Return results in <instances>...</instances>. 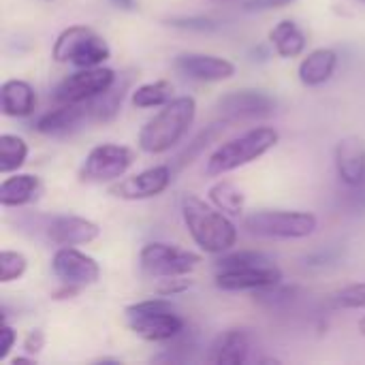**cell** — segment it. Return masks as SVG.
I'll list each match as a JSON object with an SVG mask.
<instances>
[{
  "label": "cell",
  "instance_id": "1",
  "mask_svg": "<svg viewBox=\"0 0 365 365\" xmlns=\"http://www.w3.org/2000/svg\"><path fill=\"white\" fill-rule=\"evenodd\" d=\"M180 214L192 242L207 255H225L237 244V227L229 214L220 212L212 201H203L195 192H184L180 199Z\"/></svg>",
  "mask_w": 365,
  "mask_h": 365
},
{
  "label": "cell",
  "instance_id": "2",
  "mask_svg": "<svg viewBox=\"0 0 365 365\" xmlns=\"http://www.w3.org/2000/svg\"><path fill=\"white\" fill-rule=\"evenodd\" d=\"M197 118L195 96H173L167 105L158 109L139 130L137 145L145 154H165L175 148L188 133Z\"/></svg>",
  "mask_w": 365,
  "mask_h": 365
},
{
  "label": "cell",
  "instance_id": "3",
  "mask_svg": "<svg viewBox=\"0 0 365 365\" xmlns=\"http://www.w3.org/2000/svg\"><path fill=\"white\" fill-rule=\"evenodd\" d=\"M280 141V133L274 126H257L246 130L244 135L229 139L220 143L205 160V175L207 178H220L231 171H237L261 156H265L269 150H274Z\"/></svg>",
  "mask_w": 365,
  "mask_h": 365
},
{
  "label": "cell",
  "instance_id": "4",
  "mask_svg": "<svg viewBox=\"0 0 365 365\" xmlns=\"http://www.w3.org/2000/svg\"><path fill=\"white\" fill-rule=\"evenodd\" d=\"M126 327L145 342L167 344L186 329V321L180 317L169 297L156 295L152 299L135 302L124 308Z\"/></svg>",
  "mask_w": 365,
  "mask_h": 365
},
{
  "label": "cell",
  "instance_id": "5",
  "mask_svg": "<svg viewBox=\"0 0 365 365\" xmlns=\"http://www.w3.org/2000/svg\"><path fill=\"white\" fill-rule=\"evenodd\" d=\"M51 58L58 64H73L77 68L103 66L111 58V47L94 28L75 24L64 28L51 47Z\"/></svg>",
  "mask_w": 365,
  "mask_h": 365
},
{
  "label": "cell",
  "instance_id": "6",
  "mask_svg": "<svg viewBox=\"0 0 365 365\" xmlns=\"http://www.w3.org/2000/svg\"><path fill=\"white\" fill-rule=\"evenodd\" d=\"M244 229L263 240H306L317 233L319 218L302 210H257L244 216Z\"/></svg>",
  "mask_w": 365,
  "mask_h": 365
},
{
  "label": "cell",
  "instance_id": "7",
  "mask_svg": "<svg viewBox=\"0 0 365 365\" xmlns=\"http://www.w3.org/2000/svg\"><path fill=\"white\" fill-rule=\"evenodd\" d=\"M135 158L137 156L128 145L109 143V141L98 143L86 154V158L79 167V180L86 184L118 182L135 165Z\"/></svg>",
  "mask_w": 365,
  "mask_h": 365
},
{
  "label": "cell",
  "instance_id": "8",
  "mask_svg": "<svg viewBox=\"0 0 365 365\" xmlns=\"http://www.w3.org/2000/svg\"><path fill=\"white\" fill-rule=\"evenodd\" d=\"M201 263V257L192 250H184L165 242H150L139 252V267L150 278L188 276Z\"/></svg>",
  "mask_w": 365,
  "mask_h": 365
},
{
  "label": "cell",
  "instance_id": "9",
  "mask_svg": "<svg viewBox=\"0 0 365 365\" xmlns=\"http://www.w3.org/2000/svg\"><path fill=\"white\" fill-rule=\"evenodd\" d=\"M118 73L109 66H92V68H77L75 73L66 75L53 90V98L58 103H73L83 105L96 98L101 92L113 86Z\"/></svg>",
  "mask_w": 365,
  "mask_h": 365
},
{
  "label": "cell",
  "instance_id": "10",
  "mask_svg": "<svg viewBox=\"0 0 365 365\" xmlns=\"http://www.w3.org/2000/svg\"><path fill=\"white\" fill-rule=\"evenodd\" d=\"M220 115L227 122H246V120H261L276 111V98L257 88H242L222 94L216 103Z\"/></svg>",
  "mask_w": 365,
  "mask_h": 365
},
{
  "label": "cell",
  "instance_id": "11",
  "mask_svg": "<svg viewBox=\"0 0 365 365\" xmlns=\"http://www.w3.org/2000/svg\"><path fill=\"white\" fill-rule=\"evenodd\" d=\"M284 274L276 263L235 267V269H218L216 272V289L225 293H257L272 287L282 284Z\"/></svg>",
  "mask_w": 365,
  "mask_h": 365
},
{
  "label": "cell",
  "instance_id": "12",
  "mask_svg": "<svg viewBox=\"0 0 365 365\" xmlns=\"http://www.w3.org/2000/svg\"><path fill=\"white\" fill-rule=\"evenodd\" d=\"M173 167L171 165H154L128 178H120L109 186V192L124 201H145L163 195L173 182Z\"/></svg>",
  "mask_w": 365,
  "mask_h": 365
},
{
  "label": "cell",
  "instance_id": "13",
  "mask_svg": "<svg viewBox=\"0 0 365 365\" xmlns=\"http://www.w3.org/2000/svg\"><path fill=\"white\" fill-rule=\"evenodd\" d=\"M51 272L62 284H73L79 289L92 287L101 278V265L94 257L73 248L60 246L51 257Z\"/></svg>",
  "mask_w": 365,
  "mask_h": 365
},
{
  "label": "cell",
  "instance_id": "14",
  "mask_svg": "<svg viewBox=\"0 0 365 365\" xmlns=\"http://www.w3.org/2000/svg\"><path fill=\"white\" fill-rule=\"evenodd\" d=\"M173 66L188 79L203 81V83L227 81L237 71L231 60L212 56V53H199V51H184V53L175 56Z\"/></svg>",
  "mask_w": 365,
  "mask_h": 365
},
{
  "label": "cell",
  "instance_id": "15",
  "mask_svg": "<svg viewBox=\"0 0 365 365\" xmlns=\"http://www.w3.org/2000/svg\"><path fill=\"white\" fill-rule=\"evenodd\" d=\"M43 231L56 246H83L101 237V227L94 220L75 214H58L47 218Z\"/></svg>",
  "mask_w": 365,
  "mask_h": 365
},
{
  "label": "cell",
  "instance_id": "16",
  "mask_svg": "<svg viewBox=\"0 0 365 365\" xmlns=\"http://www.w3.org/2000/svg\"><path fill=\"white\" fill-rule=\"evenodd\" d=\"M88 120H90V115H88L86 105L60 103V107L38 115L34 120L32 128L45 137H68L75 130H79Z\"/></svg>",
  "mask_w": 365,
  "mask_h": 365
},
{
  "label": "cell",
  "instance_id": "17",
  "mask_svg": "<svg viewBox=\"0 0 365 365\" xmlns=\"http://www.w3.org/2000/svg\"><path fill=\"white\" fill-rule=\"evenodd\" d=\"M334 165L338 180L344 186H359L365 182V141L361 137L349 135L336 143Z\"/></svg>",
  "mask_w": 365,
  "mask_h": 365
},
{
  "label": "cell",
  "instance_id": "18",
  "mask_svg": "<svg viewBox=\"0 0 365 365\" xmlns=\"http://www.w3.org/2000/svg\"><path fill=\"white\" fill-rule=\"evenodd\" d=\"M133 79L135 75L130 71L126 73H118L115 81L111 88H107L105 92H101L96 98L83 103L88 109V115L92 122H113L118 118V113L122 111V105L128 96V92H133Z\"/></svg>",
  "mask_w": 365,
  "mask_h": 365
},
{
  "label": "cell",
  "instance_id": "19",
  "mask_svg": "<svg viewBox=\"0 0 365 365\" xmlns=\"http://www.w3.org/2000/svg\"><path fill=\"white\" fill-rule=\"evenodd\" d=\"M250 349L252 338L246 329H227L214 338L207 361L218 365H242L248 361Z\"/></svg>",
  "mask_w": 365,
  "mask_h": 365
},
{
  "label": "cell",
  "instance_id": "20",
  "mask_svg": "<svg viewBox=\"0 0 365 365\" xmlns=\"http://www.w3.org/2000/svg\"><path fill=\"white\" fill-rule=\"evenodd\" d=\"M338 51L329 47L312 49L297 66V77L306 88H319L327 83L338 68Z\"/></svg>",
  "mask_w": 365,
  "mask_h": 365
},
{
  "label": "cell",
  "instance_id": "21",
  "mask_svg": "<svg viewBox=\"0 0 365 365\" xmlns=\"http://www.w3.org/2000/svg\"><path fill=\"white\" fill-rule=\"evenodd\" d=\"M36 107V90L24 79H6L0 86V111L6 118H28Z\"/></svg>",
  "mask_w": 365,
  "mask_h": 365
},
{
  "label": "cell",
  "instance_id": "22",
  "mask_svg": "<svg viewBox=\"0 0 365 365\" xmlns=\"http://www.w3.org/2000/svg\"><path fill=\"white\" fill-rule=\"evenodd\" d=\"M41 192V178L34 173H9L0 184L2 207H24Z\"/></svg>",
  "mask_w": 365,
  "mask_h": 365
},
{
  "label": "cell",
  "instance_id": "23",
  "mask_svg": "<svg viewBox=\"0 0 365 365\" xmlns=\"http://www.w3.org/2000/svg\"><path fill=\"white\" fill-rule=\"evenodd\" d=\"M274 51L284 58V60H291V58H299L304 51H306V45H308V36L306 32L293 21V19H280L267 34Z\"/></svg>",
  "mask_w": 365,
  "mask_h": 365
},
{
  "label": "cell",
  "instance_id": "24",
  "mask_svg": "<svg viewBox=\"0 0 365 365\" xmlns=\"http://www.w3.org/2000/svg\"><path fill=\"white\" fill-rule=\"evenodd\" d=\"M231 122H227L225 118L220 120V122H214V124H210V126H205L175 158H173V171H182L184 167H188V165H192L212 143H216L220 137H222V133L227 130V126H229Z\"/></svg>",
  "mask_w": 365,
  "mask_h": 365
},
{
  "label": "cell",
  "instance_id": "25",
  "mask_svg": "<svg viewBox=\"0 0 365 365\" xmlns=\"http://www.w3.org/2000/svg\"><path fill=\"white\" fill-rule=\"evenodd\" d=\"M207 199L225 214L229 216H242L244 214V205H246V195L242 192V188H237L233 182L229 180H218L210 186L207 190Z\"/></svg>",
  "mask_w": 365,
  "mask_h": 365
},
{
  "label": "cell",
  "instance_id": "26",
  "mask_svg": "<svg viewBox=\"0 0 365 365\" xmlns=\"http://www.w3.org/2000/svg\"><path fill=\"white\" fill-rule=\"evenodd\" d=\"M173 98V83L167 79H156L141 83L133 88L130 92V103L137 109H152V107H163Z\"/></svg>",
  "mask_w": 365,
  "mask_h": 365
},
{
  "label": "cell",
  "instance_id": "27",
  "mask_svg": "<svg viewBox=\"0 0 365 365\" xmlns=\"http://www.w3.org/2000/svg\"><path fill=\"white\" fill-rule=\"evenodd\" d=\"M30 154V148L24 137L13 133L0 135V173L9 175L24 167L26 158Z\"/></svg>",
  "mask_w": 365,
  "mask_h": 365
},
{
  "label": "cell",
  "instance_id": "28",
  "mask_svg": "<svg viewBox=\"0 0 365 365\" xmlns=\"http://www.w3.org/2000/svg\"><path fill=\"white\" fill-rule=\"evenodd\" d=\"M274 263V259L261 250H229L225 255H218L216 272L218 269H235V267H250V265H263Z\"/></svg>",
  "mask_w": 365,
  "mask_h": 365
},
{
  "label": "cell",
  "instance_id": "29",
  "mask_svg": "<svg viewBox=\"0 0 365 365\" xmlns=\"http://www.w3.org/2000/svg\"><path fill=\"white\" fill-rule=\"evenodd\" d=\"M28 269V259L17 252V250H9L4 248L0 252V282L2 284H11L15 280H19Z\"/></svg>",
  "mask_w": 365,
  "mask_h": 365
},
{
  "label": "cell",
  "instance_id": "30",
  "mask_svg": "<svg viewBox=\"0 0 365 365\" xmlns=\"http://www.w3.org/2000/svg\"><path fill=\"white\" fill-rule=\"evenodd\" d=\"M334 302L342 310H365V282L344 287L336 293Z\"/></svg>",
  "mask_w": 365,
  "mask_h": 365
},
{
  "label": "cell",
  "instance_id": "31",
  "mask_svg": "<svg viewBox=\"0 0 365 365\" xmlns=\"http://www.w3.org/2000/svg\"><path fill=\"white\" fill-rule=\"evenodd\" d=\"M169 26L180 28V30H192V32H212L218 28V21L212 17H203V15H190V17H171L167 19Z\"/></svg>",
  "mask_w": 365,
  "mask_h": 365
},
{
  "label": "cell",
  "instance_id": "32",
  "mask_svg": "<svg viewBox=\"0 0 365 365\" xmlns=\"http://www.w3.org/2000/svg\"><path fill=\"white\" fill-rule=\"evenodd\" d=\"M190 287H192V280H188L186 276H171V278H158V284L154 291L156 295H163V297H175V295L186 293Z\"/></svg>",
  "mask_w": 365,
  "mask_h": 365
},
{
  "label": "cell",
  "instance_id": "33",
  "mask_svg": "<svg viewBox=\"0 0 365 365\" xmlns=\"http://www.w3.org/2000/svg\"><path fill=\"white\" fill-rule=\"evenodd\" d=\"M297 0H244L242 9L246 13H265V11H276V9H284L291 6Z\"/></svg>",
  "mask_w": 365,
  "mask_h": 365
},
{
  "label": "cell",
  "instance_id": "34",
  "mask_svg": "<svg viewBox=\"0 0 365 365\" xmlns=\"http://www.w3.org/2000/svg\"><path fill=\"white\" fill-rule=\"evenodd\" d=\"M45 331L43 329H32V331H28V336L24 338V342H21V349H24V353L26 355H32V357H36L43 349H45Z\"/></svg>",
  "mask_w": 365,
  "mask_h": 365
},
{
  "label": "cell",
  "instance_id": "35",
  "mask_svg": "<svg viewBox=\"0 0 365 365\" xmlns=\"http://www.w3.org/2000/svg\"><path fill=\"white\" fill-rule=\"evenodd\" d=\"M15 344H17V331L4 321L2 323V331H0V361L9 359V353L13 351Z\"/></svg>",
  "mask_w": 365,
  "mask_h": 365
},
{
  "label": "cell",
  "instance_id": "36",
  "mask_svg": "<svg viewBox=\"0 0 365 365\" xmlns=\"http://www.w3.org/2000/svg\"><path fill=\"white\" fill-rule=\"evenodd\" d=\"M81 289L79 287H73V284H62L60 282V289L53 291V299H73Z\"/></svg>",
  "mask_w": 365,
  "mask_h": 365
},
{
  "label": "cell",
  "instance_id": "37",
  "mask_svg": "<svg viewBox=\"0 0 365 365\" xmlns=\"http://www.w3.org/2000/svg\"><path fill=\"white\" fill-rule=\"evenodd\" d=\"M109 2L120 11H135L137 9V0H109Z\"/></svg>",
  "mask_w": 365,
  "mask_h": 365
},
{
  "label": "cell",
  "instance_id": "38",
  "mask_svg": "<svg viewBox=\"0 0 365 365\" xmlns=\"http://www.w3.org/2000/svg\"><path fill=\"white\" fill-rule=\"evenodd\" d=\"M11 364L13 365H17V364L34 365L36 364V357H32V355H26V357H15V359H11Z\"/></svg>",
  "mask_w": 365,
  "mask_h": 365
},
{
  "label": "cell",
  "instance_id": "39",
  "mask_svg": "<svg viewBox=\"0 0 365 365\" xmlns=\"http://www.w3.org/2000/svg\"><path fill=\"white\" fill-rule=\"evenodd\" d=\"M96 364H120V359H109V357H103V359H96Z\"/></svg>",
  "mask_w": 365,
  "mask_h": 365
},
{
  "label": "cell",
  "instance_id": "40",
  "mask_svg": "<svg viewBox=\"0 0 365 365\" xmlns=\"http://www.w3.org/2000/svg\"><path fill=\"white\" fill-rule=\"evenodd\" d=\"M357 327H359V334L365 338V317L364 319H359V325H357Z\"/></svg>",
  "mask_w": 365,
  "mask_h": 365
},
{
  "label": "cell",
  "instance_id": "41",
  "mask_svg": "<svg viewBox=\"0 0 365 365\" xmlns=\"http://www.w3.org/2000/svg\"><path fill=\"white\" fill-rule=\"evenodd\" d=\"M355 2H361V4H365V0H355Z\"/></svg>",
  "mask_w": 365,
  "mask_h": 365
},
{
  "label": "cell",
  "instance_id": "42",
  "mask_svg": "<svg viewBox=\"0 0 365 365\" xmlns=\"http://www.w3.org/2000/svg\"><path fill=\"white\" fill-rule=\"evenodd\" d=\"M45 2H51V0H45Z\"/></svg>",
  "mask_w": 365,
  "mask_h": 365
}]
</instances>
